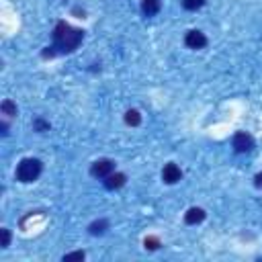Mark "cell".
I'll use <instances>...</instances> for the list:
<instances>
[{"mask_svg": "<svg viewBox=\"0 0 262 262\" xmlns=\"http://www.w3.org/2000/svg\"><path fill=\"white\" fill-rule=\"evenodd\" d=\"M82 37H84V33L80 29H74L72 25H68L66 21H60L53 29V43H55V48L64 53L74 51L78 45L82 43Z\"/></svg>", "mask_w": 262, "mask_h": 262, "instance_id": "1", "label": "cell"}, {"mask_svg": "<svg viewBox=\"0 0 262 262\" xmlns=\"http://www.w3.org/2000/svg\"><path fill=\"white\" fill-rule=\"evenodd\" d=\"M41 168L43 166L37 158H25V160H21V164L17 166V178L21 182H33L39 178Z\"/></svg>", "mask_w": 262, "mask_h": 262, "instance_id": "2", "label": "cell"}, {"mask_svg": "<svg viewBox=\"0 0 262 262\" xmlns=\"http://www.w3.org/2000/svg\"><path fill=\"white\" fill-rule=\"evenodd\" d=\"M111 172H115V162L109 160V158H102V160H96L90 168V174L95 178H107Z\"/></svg>", "mask_w": 262, "mask_h": 262, "instance_id": "3", "label": "cell"}, {"mask_svg": "<svg viewBox=\"0 0 262 262\" xmlns=\"http://www.w3.org/2000/svg\"><path fill=\"white\" fill-rule=\"evenodd\" d=\"M234 147H236V152H238V154L252 152V147H254L252 135L246 133V131H238V133L234 135Z\"/></svg>", "mask_w": 262, "mask_h": 262, "instance_id": "4", "label": "cell"}, {"mask_svg": "<svg viewBox=\"0 0 262 262\" xmlns=\"http://www.w3.org/2000/svg\"><path fill=\"white\" fill-rule=\"evenodd\" d=\"M185 43L191 49H203L205 45H207V37H205V33H201V31H189L185 37Z\"/></svg>", "mask_w": 262, "mask_h": 262, "instance_id": "5", "label": "cell"}, {"mask_svg": "<svg viewBox=\"0 0 262 262\" xmlns=\"http://www.w3.org/2000/svg\"><path fill=\"white\" fill-rule=\"evenodd\" d=\"M182 178V172H180V168L176 164H166L164 170H162V180L166 182V185H174V182H178Z\"/></svg>", "mask_w": 262, "mask_h": 262, "instance_id": "6", "label": "cell"}, {"mask_svg": "<svg viewBox=\"0 0 262 262\" xmlns=\"http://www.w3.org/2000/svg\"><path fill=\"white\" fill-rule=\"evenodd\" d=\"M125 180H127V176H125L123 172H111L102 182H105V187L109 191H115V189H121L125 185Z\"/></svg>", "mask_w": 262, "mask_h": 262, "instance_id": "7", "label": "cell"}, {"mask_svg": "<svg viewBox=\"0 0 262 262\" xmlns=\"http://www.w3.org/2000/svg\"><path fill=\"white\" fill-rule=\"evenodd\" d=\"M205 219V211L201 209V207H191L187 213H185V221L189 223V225H197V223H201Z\"/></svg>", "mask_w": 262, "mask_h": 262, "instance_id": "8", "label": "cell"}, {"mask_svg": "<svg viewBox=\"0 0 262 262\" xmlns=\"http://www.w3.org/2000/svg\"><path fill=\"white\" fill-rule=\"evenodd\" d=\"M160 6H162L160 0H142V10L145 17H154L160 10Z\"/></svg>", "mask_w": 262, "mask_h": 262, "instance_id": "9", "label": "cell"}, {"mask_svg": "<svg viewBox=\"0 0 262 262\" xmlns=\"http://www.w3.org/2000/svg\"><path fill=\"white\" fill-rule=\"evenodd\" d=\"M107 227H109V221H107V219H98V221H95V223H90L88 232L93 234V236H100V234L107 232Z\"/></svg>", "mask_w": 262, "mask_h": 262, "instance_id": "10", "label": "cell"}, {"mask_svg": "<svg viewBox=\"0 0 262 262\" xmlns=\"http://www.w3.org/2000/svg\"><path fill=\"white\" fill-rule=\"evenodd\" d=\"M125 123H127V125H133V127H138V125L142 123V115H140V111L129 109L127 113H125Z\"/></svg>", "mask_w": 262, "mask_h": 262, "instance_id": "11", "label": "cell"}, {"mask_svg": "<svg viewBox=\"0 0 262 262\" xmlns=\"http://www.w3.org/2000/svg\"><path fill=\"white\" fill-rule=\"evenodd\" d=\"M0 111H2L6 117H15L17 115V105L10 98H6V100H2V105H0Z\"/></svg>", "mask_w": 262, "mask_h": 262, "instance_id": "12", "label": "cell"}, {"mask_svg": "<svg viewBox=\"0 0 262 262\" xmlns=\"http://www.w3.org/2000/svg\"><path fill=\"white\" fill-rule=\"evenodd\" d=\"M205 4V0H182V6L187 10H199Z\"/></svg>", "mask_w": 262, "mask_h": 262, "instance_id": "13", "label": "cell"}, {"mask_svg": "<svg viewBox=\"0 0 262 262\" xmlns=\"http://www.w3.org/2000/svg\"><path fill=\"white\" fill-rule=\"evenodd\" d=\"M145 248L147 250H156L158 246H160V240H158V238H145Z\"/></svg>", "mask_w": 262, "mask_h": 262, "instance_id": "14", "label": "cell"}, {"mask_svg": "<svg viewBox=\"0 0 262 262\" xmlns=\"http://www.w3.org/2000/svg\"><path fill=\"white\" fill-rule=\"evenodd\" d=\"M84 252H72V254H66L64 256V262H70V260H84Z\"/></svg>", "mask_w": 262, "mask_h": 262, "instance_id": "15", "label": "cell"}, {"mask_svg": "<svg viewBox=\"0 0 262 262\" xmlns=\"http://www.w3.org/2000/svg\"><path fill=\"white\" fill-rule=\"evenodd\" d=\"M0 234H2V248H8L10 246V232L6 230V227H2Z\"/></svg>", "mask_w": 262, "mask_h": 262, "instance_id": "16", "label": "cell"}, {"mask_svg": "<svg viewBox=\"0 0 262 262\" xmlns=\"http://www.w3.org/2000/svg\"><path fill=\"white\" fill-rule=\"evenodd\" d=\"M33 127H35L37 131H48V129H49V123H45V121H41V119H37L35 123H33Z\"/></svg>", "mask_w": 262, "mask_h": 262, "instance_id": "17", "label": "cell"}, {"mask_svg": "<svg viewBox=\"0 0 262 262\" xmlns=\"http://www.w3.org/2000/svg\"><path fill=\"white\" fill-rule=\"evenodd\" d=\"M254 185H256L258 189H262V172H258V174L254 176Z\"/></svg>", "mask_w": 262, "mask_h": 262, "instance_id": "18", "label": "cell"}, {"mask_svg": "<svg viewBox=\"0 0 262 262\" xmlns=\"http://www.w3.org/2000/svg\"><path fill=\"white\" fill-rule=\"evenodd\" d=\"M0 129H2V135H6V133H8V123L2 121V123H0Z\"/></svg>", "mask_w": 262, "mask_h": 262, "instance_id": "19", "label": "cell"}]
</instances>
